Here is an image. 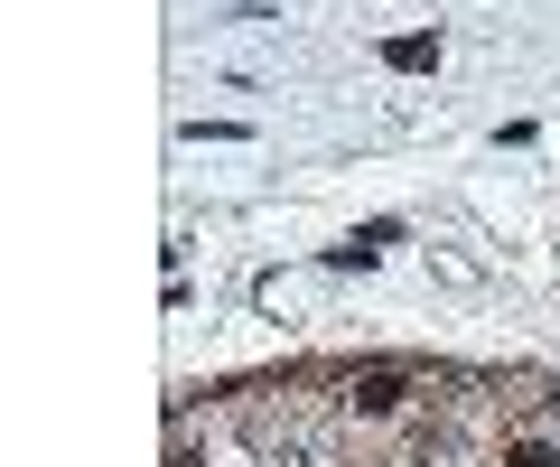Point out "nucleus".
I'll use <instances>...</instances> for the list:
<instances>
[{"mask_svg":"<svg viewBox=\"0 0 560 467\" xmlns=\"http://www.w3.org/2000/svg\"><path fill=\"white\" fill-rule=\"evenodd\" d=\"M420 384H430V374L393 365V355H374V365H337V421L346 430H393V421H411Z\"/></svg>","mask_w":560,"mask_h":467,"instance_id":"nucleus-1","label":"nucleus"},{"mask_svg":"<svg viewBox=\"0 0 560 467\" xmlns=\"http://www.w3.org/2000/svg\"><path fill=\"white\" fill-rule=\"evenodd\" d=\"M495 467H560V421H514L495 440Z\"/></svg>","mask_w":560,"mask_h":467,"instance_id":"nucleus-2","label":"nucleus"},{"mask_svg":"<svg viewBox=\"0 0 560 467\" xmlns=\"http://www.w3.org/2000/svg\"><path fill=\"white\" fill-rule=\"evenodd\" d=\"M393 244H401V224H393V215H374V224H355L346 244H327V271H374Z\"/></svg>","mask_w":560,"mask_h":467,"instance_id":"nucleus-3","label":"nucleus"},{"mask_svg":"<svg viewBox=\"0 0 560 467\" xmlns=\"http://www.w3.org/2000/svg\"><path fill=\"white\" fill-rule=\"evenodd\" d=\"M383 66H393V75H420V66H440V28H401V38H383Z\"/></svg>","mask_w":560,"mask_h":467,"instance_id":"nucleus-4","label":"nucleus"}]
</instances>
